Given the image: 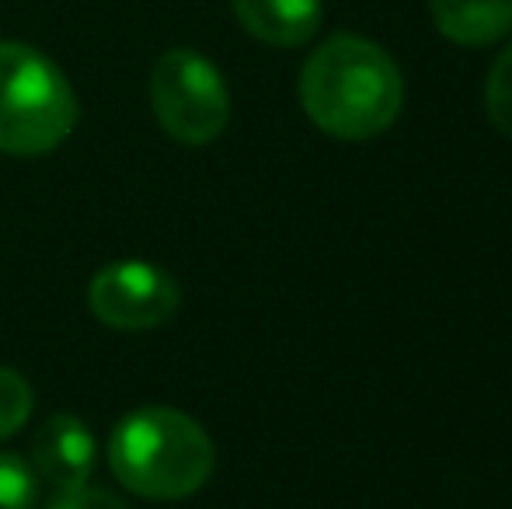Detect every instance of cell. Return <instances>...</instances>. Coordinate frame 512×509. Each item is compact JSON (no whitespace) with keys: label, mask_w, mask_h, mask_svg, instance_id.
Returning a JSON list of instances; mask_svg holds the SVG:
<instances>
[{"label":"cell","mask_w":512,"mask_h":509,"mask_svg":"<svg viewBox=\"0 0 512 509\" xmlns=\"http://www.w3.org/2000/svg\"><path fill=\"white\" fill-rule=\"evenodd\" d=\"M178 304H182V290L175 276L140 258L105 265L88 286L91 314L119 332H147L164 325L168 318H175Z\"/></svg>","instance_id":"5b68a950"},{"label":"cell","mask_w":512,"mask_h":509,"mask_svg":"<svg viewBox=\"0 0 512 509\" xmlns=\"http://www.w3.org/2000/svg\"><path fill=\"white\" fill-rule=\"evenodd\" d=\"M429 11L457 46H492L512 32V0H429Z\"/></svg>","instance_id":"ba28073f"},{"label":"cell","mask_w":512,"mask_h":509,"mask_svg":"<svg viewBox=\"0 0 512 509\" xmlns=\"http://www.w3.org/2000/svg\"><path fill=\"white\" fill-rule=\"evenodd\" d=\"M35 408V391L18 370L0 367V440L14 436Z\"/></svg>","instance_id":"9c48e42d"},{"label":"cell","mask_w":512,"mask_h":509,"mask_svg":"<svg viewBox=\"0 0 512 509\" xmlns=\"http://www.w3.org/2000/svg\"><path fill=\"white\" fill-rule=\"evenodd\" d=\"M39 478L18 454H0V509H35Z\"/></svg>","instance_id":"8fae6325"},{"label":"cell","mask_w":512,"mask_h":509,"mask_svg":"<svg viewBox=\"0 0 512 509\" xmlns=\"http://www.w3.org/2000/svg\"><path fill=\"white\" fill-rule=\"evenodd\" d=\"M49 509H129L115 492L105 489H91V485H81L74 492H56Z\"/></svg>","instance_id":"7c38bea8"},{"label":"cell","mask_w":512,"mask_h":509,"mask_svg":"<svg viewBox=\"0 0 512 509\" xmlns=\"http://www.w3.org/2000/svg\"><path fill=\"white\" fill-rule=\"evenodd\" d=\"M234 14L244 32L265 46L293 49L314 39L321 28V0H234Z\"/></svg>","instance_id":"52a82bcc"},{"label":"cell","mask_w":512,"mask_h":509,"mask_svg":"<svg viewBox=\"0 0 512 509\" xmlns=\"http://www.w3.org/2000/svg\"><path fill=\"white\" fill-rule=\"evenodd\" d=\"M310 123L338 140H373L394 126L405 105V77L387 49L363 35H331L300 74Z\"/></svg>","instance_id":"6da1fadb"},{"label":"cell","mask_w":512,"mask_h":509,"mask_svg":"<svg viewBox=\"0 0 512 509\" xmlns=\"http://www.w3.org/2000/svg\"><path fill=\"white\" fill-rule=\"evenodd\" d=\"M81 119V105L46 53L25 42H0V150L39 157L56 150Z\"/></svg>","instance_id":"3957f363"},{"label":"cell","mask_w":512,"mask_h":509,"mask_svg":"<svg viewBox=\"0 0 512 509\" xmlns=\"http://www.w3.org/2000/svg\"><path fill=\"white\" fill-rule=\"evenodd\" d=\"M485 109L492 126L512 140V46L499 53L485 81Z\"/></svg>","instance_id":"30bf717a"},{"label":"cell","mask_w":512,"mask_h":509,"mask_svg":"<svg viewBox=\"0 0 512 509\" xmlns=\"http://www.w3.org/2000/svg\"><path fill=\"white\" fill-rule=\"evenodd\" d=\"M32 471L53 492H74L88 485L95 471V436L77 415H49L32 436Z\"/></svg>","instance_id":"8992f818"},{"label":"cell","mask_w":512,"mask_h":509,"mask_svg":"<svg viewBox=\"0 0 512 509\" xmlns=\"http://www.w3.org/2000/svg\"><path fill=\"white\" fill-rule=\"evenodd\" d=\"M108 468L129 492L168 503L203 489L216 468V447L192 415L143 405L112 429Z\"/></svg>","instance_id":"7a4b0ae2"},{"label":"cell","mask_w":512,"mask_h":509,"mask_svg":"<svg viewBox=\"0 0 512 509\" xmlns=\"http://www.w3.org/2000/svg\"><path fill=\"white\" fill-rule=\"evenodd\" d=\"M150 105L171 140L203 147L230 123V91L223 74L196 49H168L150 70Z\"/></svg>","instance_id":"277c9868"}]
</instances>
